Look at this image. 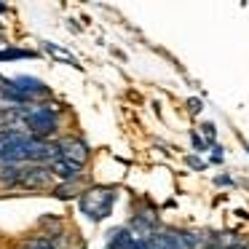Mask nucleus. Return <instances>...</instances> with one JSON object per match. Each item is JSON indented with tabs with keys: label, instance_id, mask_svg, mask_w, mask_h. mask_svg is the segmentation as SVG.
Here are the masks:
<instances>
[{
	"label": "nucleus",
	"instance_id": "obj_4",
	"mask_svg": "<svg viewBox=\"0 0 249 249\" xmlns=\"http://www.w3.org/2000/svg\"><path fill=\"white\" fill-rule=\"evenodd\" d=\"M8 89L17 91V94H22L27 102H33L35 97H46V94H49V86H46L43 81H38V78H27V75L8 81Z\"/></svg>",
	"mask_w": 249,
	"mask_h": 249
},
{
	"label": "nucleus",
	"instance_id": "obj_6",
	"mask_svg": "<svg viewBox=\"0 0 249 249\" xmlns=\"http://www.w3.org/2000/svg\"><path fill=\"white\" fill-rule=\"evenodd\" d=\"M51 174H54L56 179H62V182H72V179H78L83 174V166L75 161H67V158H54V161L49 163Z\"/></svg>",
	"mask_w": 249,
	"mask_h": 249
},
{
	"label": "nucleus",
	"instance_id": "obj_13",
	"mask_svg": "<svg viewBox=\"0 0 249 249\" xmlns=\"http://www.w3.org/2000/svg\"><path fill=\"white\" fill-rule=\"evenodd\" d=\"M3 11H6V8H3V6H0V14H3Z\"/></svg>",
	"mask_w": 249,
	"mask_h": 249
},
{
	"label": "nucleus",
	"instance_id": "obj_5",
	"mask_svg": "<svg viewBox=\"0 0 249 249\" xmlns=\"http://www.w3.org/2000/svg\"><path fill=\"white\" fill-rule=\"evenodd\" d=\"M56 147H59V156L62 158L86 166V161H89V145L83 140H78V137H65V140L56 142Z\"/></svg>",
	"mask_w": 249,
	"mask_h": 249
},
{
	"label": "nucleus",
	"instance_id": "obj_2",
	"mask_svg": "<svg viewBox=\"0 0 249 249\" xmlns=\"http://www.w3.org/2000/svg\"><path fill=\"white\" fill-rule=\"evenodd\" d=\"M113 204H115V190L113 188H89L81 193V201H78L81 212L91 222H99V220H105V217H110Z\"/></svg>",
	"mask_w": 249,
	"mask_h": 249
},
{
	"label": "nucleus",
	"instance_id": "obj_9",
	"mask_svg": "<svg viewBox=\"0 0 249 249\" xmlns=\"http://www.w3.org/2000/svg\"><path fill=\"white\" fill-rule=\"evenodd\" d=\"M27 56H35V54H33V51H19V49H8V51L0 49V62H8V59H27Z\"/></svg>",
	"mask_w": 249,
	"mask_h": 249
},
{
	"label": "nucleus",
	"instance_id": "obj_10",
	"mask_svg": "<svg viewBox=\"0 0 249 249\" xmlns=\"http://www.w3.org/2000/svg\"><path fill=\"white\" fill-rule=\"evenodd\" d=\"M24 247H27V249H59L51 238H43V236H40V238H30Z\"/></svg>",
	"mask_w": 249,
	"mask_h": 249
},
{
	"label": "nucleus",
	"instance_id": "obj_12",
	"mask_svg": "<svg viewBox=\"0 0 249 249\" xmlns=\"http://www.w3.org/2000/svg\"><path fill=\"white\" fill-rule=\"evenodd\" d=\"M8 86V81H3V78H0V89H6Z\"/></svg>",
	"mask_w": 249,
	"mask_h": 249
},
{
	"label": "nucleus",
	"instance_id": "obj_7",
	"mask_svg": "<svg viewBox=\"0 0 249 249\" xmlns=\"http://www.w3.org/2000/svg\"><path fill=\"white\" fill-rule=\"evenodd\" d=\"M24 137H30V134H24V131H19V129H6V131H0V156H6L11 147H17L19 142L24 140Z\"/></svg>",
	"mask_w": 249,
	"mask_h": 249
},
{
	"label": "nucleus",
	"instance_id": "obj_1",
	"mask_svg": "<svg viewBox=\"0 0 249 249\" xmlns=\"http://www.w3.org/2000/svg\"><path fill=\"white\" fill-rule=\"evenodd\" d=\"M56 115L59 107L54 105H33V107H19V121L24 124L30 137L35 140H46L56 131Z\"/></svg>",
	"mask_w": 249,
	"mask_h": 249
},
{
	"label": "nucleus",
	"instance_id": "obj_11",
	"mask_svg": "<svg viewBox=\"0 0 249 249\" xmlns=\"http://www.w3.org/2000/svg\"><path fill=\"white\" fill-rule=\"evenodd\" d=\"M0 46H6V35L0 33Z\"/></svg>",
	"mask_w": 249,
	"mask_h": 249
},
{
	"label": "nucleus",
	"instance_id": "obj_3",
	"mask_svg": "<svg viewBox=\"0 0 249 249\" xmlns=\"http://www.w3.org/2000/svg\"><path fill=\"white\" fill-rule=\"evenodd\" d=\"M54 179L49 166H40V163H30L22 166V177H19V188L24 190H46Z\"/></svg>",
	"mask_w": 249,
	"mask_h": 249
},
{
	"label": "nucleus",
	"instance_id": "obj_8",
	"mask_svg": "<svg viewBox=\"0 0 249 249\" xmlns=\"http://www.w3.org/2000/svg\"><path fill=\"white\" fill-rule=\"evenodd\" d=\"M46 51H49L51 56H56V59H62V62H67V65H75V56L72 54H67L65 49H59V46H54V43H46ZM78 67V65H75Z\"/></svg>",
	"mask_w": 249,
	"mask_h": 249
}]
</instances>
